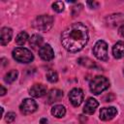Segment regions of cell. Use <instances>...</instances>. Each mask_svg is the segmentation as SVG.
I'll return each mask as SVG.
<instances>
[{"mask_svg": "<svg viewBox=\"0 0 124 124\" xmlns=\"http://www.w3.org/2000/svg\"><path fill=\"white\" fill-rule=\"evenodd\" d=\"M88 42V29L81 22L67 26L61 34V44L70 52L81 50Z\"/></svg>", "mask_w": 124, "mask_h": 124, "instance_id": "6da1fadb", "label": "cell"}, {"mask_svg": "<svg viewBox=\"0 0 124 124\" xmlns=\"http://www.w3.org/2000/svg\"><path fill=\"white\" fill-rule=\"evenodd\" d=\"M108 87H109V80L104 76H97L93 78V79L89 83L90 91L95 95L101 94Z\"/></svg>", "mask_w": 124, "mask_h": 124, "instance_id": "7a4b0ae2", "label": "cell"}, {"mask_svg": "<svg viewBox=\"0 0 124 124\" xmlns=\"http://www.w3.org/2000/svg\"><path fill=\"white\" fill-rule=\"evenodd\" d=\"M53 16H49V15H42L36 17V19L33 22V26L40 31H44L46 32L48 31L52 25H53Z\"/></svg>", "mask_w": 124, "mask_h": 124, "instance_id": "3957f363", "label": "cell"}, {"mask_svg": "<svg viewBox=\"0 0 124 124\" xmlns=\"http://www.w3.org/2000/svg\"><path fill=\"white\" fill-rule=\"evenodd\" d=\"M12 54L14 59L19 63H30L34 59L33 53L25 47H16L13 50Z\"/></svg>", "mask_w": 124, "mask_h": 124, "instance_id": "277c9868", "label": "cell"}, {"mask_svg": "<svg viewBox=\"0 0 124 124\" xmlns=\"http://www.w3.org/2000/svg\"><path fill=\"white\" fill-rule=\"evenodd\" d=\"M93 53L96 58L102 61H107L108 59V45L105 41L100 40L98 41L94 47H93Z\"/></svg>", "mask_w": 124, "mask_h": 124, "instance_id": "5b68a950", "label": "cell"}, {"mask_svg": "<svg viewBox=\"0 0 124 124\" xmlns=\"http://www.w3.org/2000/svg\"><path fill=\"white\" fill-rule=\"evenodd\" d=\"M20 112L23 114H31L37 109V103L33 99H24L19 106Z\"/></svg>", "mask_w": 124, "mask_h": 124, "instance_id": "8992f818", "label": "cell"}, {"mask_svg": "<svg viewBox=\"0 0 124 124\" xmlns=\"http://www.w3.org/2000/svg\"><path fill=\"white\" fill-rule=\"evenodd\" d=\"M69 99L74 107H78L83 101V91L80 88H74L69 93Z\"/></svg>", "mask_w": 124, "mask_h": 124, "instance_id": "52a82bcc", "label": "cell"}, {"mask_svg": "<svg viewBox=\"0 0 124 124\" xmlns=\"http://www.w3.org/2000/svg\"><path fill=\"white\" fill-rule=\"evenodd\" d=\"M39 55H40V57L43 60L50 61L54 57V51H53L52 47L48 44H46V45H43L42 46H40V48H39Z\"/></svg>", "mask_w": 124, "mask_h": 124, "instance_id": "ba28073f", "label": "cell"}, {"mask_svg": "<svg viewBox=\"0 0 124 124\" xmlns=\"http://www.w3.org/2000/svg\"><path fill=\"white\" fill-rule=\"evenodd\" d=\"M117 114V109L114 107H108V108H103L100 109L99 117L103 121H108L112 119Z\"/></svg>", "mask_w": 124, "mask_h": 124, "instance_id": "9c48e42d", "label": "cell"}, {"mask_svg": "<svg viewBox=\"0 0 124 124\" xmlns=\"http://www.w3.org/2000/svg\"><path fill=\"white\" fill-rule=\"evenodd\" d=\"M46 86L42 84V83H38V84H34L30 90H29V94L30 96L34 97V98H40L43 97L46 94Z\"/></svg>", "mask_w": 124, "mask_h": 124, "instance_id": "30bf717a", "label": "cell"}, {"mask_svg": "<svg viewBox=\"0 0 124 124\" xmlns=\"http://www.w3.org/2000/svg\"><path fill=\"white\" fill-rule=\"evenodd\" d=\"M123 22H124L123 14H113L106 17V23L109 26H118Z\"/></svg>", "mask_w": 124, "mask_h": 124, "instance_id": "8fae6325", "label": "cell"}, {"mask_svg": "<svg viewBox=\"0 0 124 124\" xmlns=\"http://www.w3.org/2000/svg\"><path fill=\"white\" fill-rule=\"evenodd\" d=\"M98 106L99 103L97 102V100H95L94 98H88L83 107V112L86 114H93Z\"/></svg>", "mask_w": 124, "mask_h": 124, "instance_id": "7c38bea8", "label": "cell"}, {"mask_svg": "<svg viewBox=\"0 0 124 124\" xmlns=\"http://www.w3.org/2000/svg\"><path fill=\"white\" fill-rule=\"evenodd\" d=\"M13 37V30L9 27H3L1 29V35H0V43L2 46L8 45Z\"/></svg>", "mask_w": 124, "mask_h": 124, "instance_id": "4fadbf2b", "label": "cell"}, {"mask_svg": "<svg viewBox=\"0 0 124 124\" xmlns=\"http://www.w3.org/2000/svg\"><path fill=\"white\" fill-rule=\"evenodd\" d=\"M63 97V91L60 89H51L49 93L47 94V103L52 104L55 102H58L62 99Z\"/></svg>", "mask_w": 124, "mask_h": 124, "instance_id": "5bb4252c", "label": "cell"}, {"mask_svg": "<svg viewBox=\"0 0 124 124\" xmlns=\"http://www.w3.org/2000/svg\"><path fill=\"white\" fill-rule=\"evenodd\" d=\"M112 54L116 59L122 58L124 56V42L119 41L112 46Z\"/></svg>", "mask_w": 124, "mask_h": 124, "instance_id": "9a60e30c", "label": "cell"}, {"mask_svg": "<svg viewBox=\"0 0 124 124\" xmlns=\"http://www.w3.org/2000/svg\"><path fill=\"white\" fill-rule=\"evenodd\" d=\"M66 113V108L64 106L62 105H55L54 107H52L51 108V114L54 115L57 118H61L65 115Z\"/></svg>", "mask_w": 124, "mask_h": 124, "instance_id": "2e32d148", "label": "cell"}, {"mask_svg": "<svg viewBox=\"0 0 124 124\" xmlns=\"http://www.w3.org/2000/svg\"><path fill=\"white\" fill-rule=\"evenodd\" d=\"M42 43H43V37L39 34H34L29 39V44L32 47H37V46H41Z\"/></svg>", "mask_w": 124, "mask_h": 124, "instance_id": "e0dca14e", "label": "cell"}, {"mask_svg": "<svg viewBox=\"0 0 124 124\" xmlns=\"http://www.w3.org/2000/svg\"><path fill=\"white\" fill-rule=\"evenodd\" d=\"M17 76H18V73L16 70H12L10 72H8L5 77H4V80L6 83H12L14 82L16 78H17Z\"/></svg>", "mask_w": 124, "mask_h": 124, "instance_id": "ac0fdd59", "label": "cell"}, {"mask_svg": "<svg viewBox=\"0 0 124 124\" xmlns=\"http://www.w3.org/2000/svg\"><path fill=\"white\" fill-rule=\"evenodd\" d=\"M27 40H28V34H27L25 31H22V32H20V33L16 36V43L18 46H23V45L26 43Z\"/></svg>", "mask_w": 124, "mask_h": 124, "instance_id": "d6986e66", "label": "cell"}, {"mask_svg": "<svg viewBox=\"0 0 124 124\" xmlns=\"http://www.w3.org/2000/svg\"><path fill=\"white\" fill-rule=\"evenodd\" d=\"M78 63L86 68H95L96 64L94 63V61H92L91 59L87 58V57H81L78 59Z\"/></svg>", "mask_w": 124, "mask_h": 124, "instance_id": "ffe728a7", "label": "cell"}, {"mask_svg": "<svg viewBox=\"0 0 124 124\" xmlns=\"http://www.w3.org/2000/svg\"><path fill=\"white\" fill-rule=\"evenodd\" d=\"M46 79H47L49 82H56V81L58 80V75H57V73H56L55 71H53V70H49V71L46 73Z\"/></svg>", "mask_w": 124, "mask_h": 124, "instance_id": "44dd1931", "label": "cell"}, {"mask_svg": "<svg viewBox=\"0 0 124 124\" xmlns=\"http://www.w3.org/2000/svg\"><path fill=\"white\" fill-rule=\"evenodd\" d=\"M52 9H53V11H55V12H57V13H61V12H63V10H64V3L61 2V1L54 2V3L52 4Z\"/></svg>", "mask_w": 124, "mask_h": 124, "instance_id": "7402d4cb", "label": "cell"}, {"mask_svg": "<svg viewBox=\"0 0 124 124\" xmlns=\"http://www.w3.org/2000/svg\"><path fill=\"white\" fill-rule=\"evenodd\" d=\"M16 119V114L14 112H8L5 116V120L7 123H12Z\"/></svg>", "mask_w": 124, "mask_h": 124, "instance_id": "603a6c76", "label": "cell"}, {"mask_svg": "<svg viewBox=\"0 0 124 124\" xmlns=\"http://www.w3.org/2000/svg\"><path fill=\"white\" fill-rule=\"evenodd\" d=\"M119 34H120L121 37L124 38V24L120 26V28H119Z\"/></svg>", "mask_w": 124, "mask_h": 124, "instance_id": "cb8c5ba5", "label": "cell"}, {"mask_svg": "<svg viewBox=\"0 0 124 124\" xmlns=\"http://www.w3.org/2000/svg\"><path fill=\"white\" fill-rule=\"evenodd\" d=\"M87 4L89 5V6H92V8H96V7H98V3L97 2H87Z\"/></svg>", "mask_w": 124, "mask_h": 124, "instance_id": "d4e9b609", "label": "cell"}, {"mask_svg": "<svg viewBox=\"0 0 124 124\" xmlns=\"http://www.w3.org/2000/svg\"><path fill=\"white\" fill-rule=\"evenodd\" d=\"M0 89H1L0 95H1V96H4V95L6 94V89H5V87H4L3 85H1V86H0Z\"/></svg>", "mask_w": 124, "mask_h": 124, "instance_id": "484cf974", "label": "cell"}, {"mask_svg": "<svg viewBox=\"0 0 124 124\" xmlns=\"http://www.w3.org/2000/svg\"><path fill=\"white\" fill-rule=\"evenodd\" d=\"M40 124H47V119L46 118H42L40 120Z\"/></svg>", "mask_w": 124, "mask_h": 124, "instance_id": "4316f807", "label": "cell"}]
</instances>
